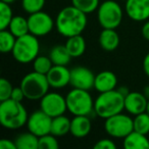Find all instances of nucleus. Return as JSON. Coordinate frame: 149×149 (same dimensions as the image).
I'll list each match as a JSON object with an SVG mask.
<instances>
[{
  "label": "nucleus",
  "mask_w": 149,
  "mask_h": 149,
  "mask_svg": "<svg viewBox=\"0 0 149 149\" xmlns=\"http://www.w3.org/2000/svg\"><path fill=\"white\" fill-rule=\"evenodd\" d=\"M118 90L120 92V93L123 94L124 96H127L129 94V92H130V90L128 89L127 87H125V86H123V87H120V88H118Z\"/></svg>",
  "instance_id": "4c0bfd02"
},
{
  "label": "nucleus",
  "mask_w": 149,
  "mask_h": 149,
  "mask_svg": "<svg viewBox=\"0 0 149 149\" xmlns=\"http://www.w3.org/2000/svg\"><path fill=\"white\" fill-rule=\"evenodd\" d=\"M94 149H116V144L111 139L103 138L95 143Z\"/></svg>",
  "instance_id": "473e14b6"
},
{
  "label": "nucleus",
  "mask_w": 149,
  "mask_h": 149,
  "mask_svg": "<svg viewBox=\"0 0 149 149\" xmlns=\"http://www.w3.org/2000/svg\"><path fill=\"white\" fill-rule=\"evenodd\" d=\"M32 63H33V68L35 72L43 74H47V72L54 65L49 56L46 55H38Z\"/></svg>",
  "instance_id": "bb28decb"
},
{
  "label": "nucleus",
  "mask_w": 149,
  "mask_h": 149,
  "mask_svg": "<svg viewBox=\"0 0 149 149\" xmlns=\"http://www.w3.org/2000/svg\"><path fill=\"white\" fill-rule=\"evenodd\" d=\"M28 113L22 102L9 99L0 102V124L8 130H19L23 128L28 120Z\"/></svg>",
  "instance_id": "f03ea898"
},
{
  "label": "nucleus",
  "mask_w": 149,
  "mask_h": 149,
  "mask_svg": "<svg viewBox=\"0 0 149 149\" xmlns=\"http://www.w3.org/2000/svg\"><path fill=\"white\" fill-rule=\"evenodd\" d=\"M49 57L54 65H68L72 58L65 45H55L52 47L49 52Z\"/></svg>",
  "instance_id": "5701e85b"
},
{
  "label": "nucleus",
  "mask_w": 149,
  "mask_h": 149,
  "mask_svg": "<svg viewBox=\"0 0 149 149\" xmlns=\"http://www.w3.org/2000/svg\"><path fill=\"white\" fill-rule=\"evenodd\" d=\"M95 74L90 68L78 65L70 70V84L72 88L83 90H90L94 88Z\"/></svg>",
  "instance_id": "f8f14e48"
},
{
  "label": "nucleus",
  "mask_w": 149,
  "mask_h": 149,
  "mask_svg": "<svg viewBox=\"0 0 149 149\" xmlns=\"http://www.w3.org/2000/svg\"><path fill=\"white\" fill-rule=\"evenodd\" d=\"M70 120L64 114L52 118L50 133L56 137H63L70 133Z\"/></svg>",
  "instance_id": "412c9836"
},
{
  "label": "nucleus",
  "mask_w": 149,
  "mask_h": 149,
  "mask_svg": "<svg viewBox=\"0 0 149 149\" xmlns=\"http://www.w3.org/2000/svg\"><path fill=\"white\" fill-rule=\"evenodd\" d=\"M0 149H17L15 140L10 139H1L0 140Z\"/></svg>",
  "instance_id": "f704fd0d"
},
{
  "label": "nucleus",
  "mask_w": 149,
  "mask_h": 149,
  "mask_svg": "<svg viewBox=\"0 0 149 149\" xmlns=\"http://www.w3.org/2000/svg\"><path fill=\"white\" fill-rule=\"evenodd\" d=\"M148 99L143 94V92H129L127 96H125V110L129 114L137 116L141 112L146 111Z\"/></svg>",
  "instance_id": "2eb2a0df"
},
{
  "label": "nucleus",
  "mask_w": 149,
  "mask_h": 149,
  "mask_svg": "<svg viewBox=\"0 0 149 149\" xmlns=\"http://www.w3.org/2000/svg\"><path fill=\"white\" fill-rule=\"evenodd\" d=\"M57 138L51 133L39 137V149H57L59 147Z\"/></svg>",
  "instance_id": "7c9ffc66"
},
{
  "label": "nucleus",
  "mask_w": 149,
  "mask_h": 149,
  "mask_svg": "<svg viewBox=\"0 0 149 149\" xmlns=\"http://www.w3.org/2000/svg\"><path fill=\"white\" fill-rule=\"evenodd\" d=\"M143 94L147 97V99H149V86H146L143 89Z\"/></svg>",
  "instance_id": "58836bf2"
},
{
  "label": "nucleus",
  "mask_w": 149,
  "mask_h": 149,
  "mask_svg": "<svg viewBox=\"0 0 149 149\" xmlns=\"http://www.w3.org/2000/svg\"><path fill=\"white\" fill-rule=\"evenodd\" d=\"M92 130V122L89 116H74L70 120V133L76 138H85Z\"/></svg>",
  "instance_id": "f3484780"
},
{
  "label": "nucleus",
  "mask_w": 149,
  "mask_h": 149,
  "mask_svg": "<svg viewBox=\"0 0 149 149\" xmlns=\"http://www.w3.org/2000/svg\"><path fill=\"white\" fill-rule=\"evenodd\" d=\"M118 87V77L111 70H102L95 74L94 89L99 93L111 91Z\"/></svg>",
  "instance_id": "dca6fc26"
},
{
  "label": "nucleus",
  "mask_w": 149,
  "mask_h": 149,
  "mask_svg": "<svg viewBox=\"0 0 149 149\" xmlns=\"http://www.w3.org/2000/svg\"><path fill=\"white\" fill-rule=\"evenodd\" d=\"M2 2H5V3H8V4H13V3H15L17 0H1Z\"/></svg>",
  "instance_id": "ea45409f"
},
{
  "label": "nucleus",
  "mask_w": 149,
  "mask_h": 149,
  "mask_svg": "<svg viewBox=\"0 0 149 149\" xmlns=\"http://www.w3.org/2000/svg\"><path fill=\"white\" fill-rule=\"evenodd\" d=\"M15 41L17 37L8 29L0 30V51L2 53H11Z\"/></svg>",
  "instance_id": "393cba45"
},
{
  "label": "nucleus",
  "mask_w": 149,
  "mask_h": 149,
  "mask_svg": "<svg viewBox=\"0 0 149 149\" xmlns=\"http://www.w3.org/2000/svg\"><path fill=\"white\" fill-rule=\"evenodd\" d=\"M143 70L149 78V52L144 56V59H143Z\"/></svg>",
  "instance_id": "e433bc0d"
},
{
  "label": "nucleus",
  "mask_w": 149,
  "mask_h": 149,
  "mask_svg": "<svg viewBox=\"0 0 149 149\" xmlns=\"http://www.w3.org/2000/svg\"><path fill=\"white\" fill-rule=\"evenodd\" d=\"M46 0H22V8L25 13H34L43 10Z\"/></svg>",
  "instance_id": "c756f323"
},
{
  "label": "nucleus",
  "mask_w": 149,
  "mask_h": 149,
  "mask_svg": "<svg viewBox=\"0 0 149 149\" xmlns=\"http://www.w3.org/2000/svg\"><path fill=\"white\" fill-rule=\"evenodd\" d=\"M123 110H125V96L118 89L99 93L94 99V113L103 120Z\"/></svg>",
  "instance_id": "7ed1b4c3"
},
{
  "label": "nucleus",
  "mask_w": 149,
  "mask_h": 149,
  "mask_svg": "<svg viewBox=\"0 0 149 149\" xmlns=\"http://www.w3.org/2000/svg\"><path fill=\"white\" fill-rule=\"evenodd\" d=\"M19 86L23 89L26 98L29 100H40L49 91L50 88L46 74L35 70L25 74Z\"/></svg>",
  "instance_id": "423d86ee"
},
{
  "label": "nucleus",
  "mask_w": 149,
  "mask_h": 149,
  "mask_svg": "<svg viewBox=\"0 0 149 149\" xmlns=\"http://www.w3.org/2000/svg\"><path fill=\"white\" fill-rule=\"evenodd\" d=\"M64 45L72 57H80L86 51V40L82 34L66 38Z\"/></svg>",
  "instance_id": "aec40b11"
},
{
  "label": "nucleus",
  "mask_w": 149,
  "mask_h": 149,
  "mask_svg": "<svg viewBox=\"0 0 149 149\" xmlns=\"http://www.w3.org/2000/svg\"><path fill=\"white\" fill-rule=\"evenodd\" d=\"M39 51L40 43L38 37L28 33L22 37L17 38L11 54L15 61L27 64L35 60V58L39 55Z\"/></svg>",
  "instance_id": "20e7f679"
},
{
  "label": "nucleus",
  "mask_w": 149,
  "mask_h": 149,
  "mask_svg": "<svg viewBox=\"0 0 149 149\" xmlns=\"http://www.w3.org/2000/svg\"><path fill=\"white\" fill-rule=\"evenodd\" d=\"M88 24L87 13L74 5H68L59 10L55 17V28L64 38L81 35Z\"/></svg>",
  "instance_id": "f257e3e1"
},
{
  "label": "nucleus",
  "mask_w": 149,
  "mask_h": 149,
  "mask_svg": "<svg viewBox=\"0 0 149 149\" xmlns=\"http://www.w3.org/2000/svg\"><path fill=\"white\" fill-rule=\"evenodd\" d=\"M116 29H102L99 35V45L104 51H114L120 45V36Z\"/></svg>",
  "instance_id": "a211bd4d"
},
{
  "label": "nucleus",
  "mask_w": 149,
  "mask_h": 149,
  "mask_svg": "<svg viewBox=\"0 0 149 149\" xmlns=\"http://www.w3.org/2000/svg\"><path fill=\"white\" fill-rule=\"evenodd\" d=\"M51 116L45 113L42 109H39L35 110L31 114H29L26 126H27L28 131L35 134L36 136L41 137L50 133V131H51Z\"/></svg>",
  "instance_id": "9b49d317"
},
{
  "label": "nucleus",
  "mask_w": 149,
  "mask_h": 149,
  "mask_svg": "<svg viewBox=\"0 0 149 149\" xmlns=\"http://www.w3.org/2000/svg\"><path fill=\"white\" fill-rule=\"evenodd\" d=\"M13 17V13L10 4L1 1L0 2V30L7 29Z\"/></svg>",
  "instance_id": "cd10ccee"
},
{
  "label": "nucleus",
  "mask_w": 149,
  "mask_h": 149,
  "mask_svg": "<svg viewBox=\"0 0 149 149\" xmlns=\"http://www.w3.org/2000/svg\"><path fill=\"white\" fill-rule=\"evenodd\" d=\"M133 122H134V131L145 135L149 134V114L147 113V111L134 116Z\"/></svg>",
  "instance_id": "a878e982"
},
{
  "label": "nucleus",
  "mask_w": 149,
  "mask_h": 149,
  "mask_svg": "<svg viewBox=\"0 0 149 149\" xmlns=\"http://www.w3.org/2000/svg\"><path fill=\"white\" fill-rule=\"evenodd\" d=\"M7 29L17 38L22 37V36L30 33L28 17H25L23 15H13V19H11Z\"/></svg>",
  "instance_id": "b1692460"
},
{
  "label": "nucleus",
  "mask_w": 149,
  "mask_h": 149,
  "mask_svg": "<svg viewBox=\"0 0 149 149\" xmlns=\"http://www.w3.org/2000/svg\"><path fill=\"white\" fill-rule=\"evenodd\" d=\"M148 137H149V134H148Z\"/></svg>",
  "instance_id": "79ce46f5"
},
{
  "label": "nucleus",
  "mask_w": 149,
  "mask_h": 149,
  "mask_svg": "<svg viewBox=\"0 0 149 149\" xmlns=\"http://www.w3.org/2000/svg\"><path fill=\"white\" fill-rule=\"evenodd\" d=\"M146 111H147V113L149 114V99H148V104H147V108H146Z\"/></svg>",
  "instance_id": "a19ab883"
},
{
  "label": "nucleus",
  "mask_w": 149,
  "mask_h": 149,
  "mask_svg": "<svg viewBox=\"0 0 149 149\" xmlns=\"http://www.w3.org/2000/svg\"><path fill=\"white\" fill-rule=\"evenodd\" d=\"M40 109L51 118L64 114L68 110L65 97L57 92L48 91L40 99Z\"/></svg>",
  "instance_id": "9d476101"
},
{
  "label": "nucleus",
  "mask_w": 149,
  "mask_h": 149,
  "mask_svg": "<svg viewBox=\"0 0 149 149\" xmlns=\"http://www.w3.org/2000/svg\"><path fill=\"white\" fill-rule=\"evenodd\" d=\"M11 99L15 100V101H19V102H23V100L26 98L25 93H24L23 89L22 87H13V93H11Z\"/></svg>",
  "instance_id": "72a5a7b5"
},
{
  "label": "nucleus",
  "mask_w": 149,
  "mask_h": 149,
  "mask_svg": "<svg viewBox=\"0 0 149 149\" xmlns=\"http://www.w3.org/2000/svg\"><path fill=\"white\" fill-rule=\"evenodd\" d=\"M141 34L145 40L149 41V19L144 22V25L142 26V29H141Z\"/></svg>",
  "instance_id": "c9c22d12"
},
{
  "label": "nucleus",
  "mask_w": 149,
  "mask_h": 149,
  "mask_svg": "<svg viewBox=\"0 0 149 149\" xmlns=\"http://www.w3.org/2000/svg\"><path fill=\"white\" fill-rule=\"evenodd\" d=\"M123 145L126 149H149L148 135L132 131L123 139Z\"/></svg>",
  "instance_id": "6ab92c4d"
},
{
  "label": "nucleus",
  "mask_w": 149,
  "mask_h": 149,
  "mask_svg": "<svg viewBox=\"0 0 149 149\" xmlns=\"http://www.w3.org/2000/svg\"><path fill=\"white\" fill-rule=\"evenodd\" d=\"M29 31L36 37H45L55 28V19L45 11L34 13L28 17Z\"/></svg>",
  "instance_id": "1a4fd4ad"
},
{
  "label": "nucleus",
  "mask_w": 149,
  "mask_h": 149,
  "mask_svg": "<svg viewBox=\"0 0 149 149\" xmlns=\"http://www.w3.org/2000/svg\"><path fill=\"white\" fill-rule=\"evenodd\" d=\"M13 84L5 78H2L0 80V102L7 100L11 97L13 93Z\"/></svg>",
  "instance_id": "2f4dec72"
},
{
  "label": "nucleus",
  "mask_w": 149,
  "mask_h": 149,
  "mask_svg": "<svg viewBox=\"0 0 149 149\" xmlns=\"http://www.w3.org/2000/svg\"><path fill=\"white\" fill-rule=\"evenodd\" d=\"M104 131L114 139H124L134 131L133 118L129 114L120 112L104 120Z\"/></svg>",
  "instance_id": "6e6552de"
},
{
  "label": "nucleus",
  "mask_w": 149,
  "mask_h": 149,
  "mask_svg": "<svg viewBox=\"0 0 149 149\" xmlns=\"http://www.w3.org/2000/svg\"><path fill=\"white\" fill-rule=\"evenodd\" d=\"M50 88L62 89L70 84V70L66 65H53L46 74Z\"/></svg>",
  "instance_id": "4468645a"
},
{
  "label": "nucleus",
  "mask_w": 149,
  "mask_h": 149,
  "mask_svg": "<svg viewBox=\"0 0 149 149\" xmlns=\"http://www.w3.org/2000/svg\"><path fill=\"white\" fill-rule=\"evenodd\" d=\"M65 100L68 111L72 116H90L94 112V99L88 90L72 88Z\"/></svg>",
  "instance_id": "39448f33"
},
{
  "label": "nucleus",
  "mask_w": 149,
  "mask_h": 149,
  "mask_svg": "<svg viewBox=\"0 0 149 149\" xmlns=\"http://www.w3.org/2000/svg\"><path fill=\"white\" fill-rule=\"evenodd\" d=\"M125 11L134 22H146L149 19V0H126Z\"/></svg>",
  "instance_id": "ddd939ff"
},
{
  "label": "nucleus",
  "mask_w": 149,
  "mask_h": 149,
  "mask_svg": "<svg viewBox=\"0 0 149 149\" xmlns=\"http://www.w3.org/2000/svg\"><path fill=\"white\" fill-rule=\"evenodd\" d=\"M72 4L89 15L97 10L100 5V0H72Z\"/></svg>",
  "instance_id": "c85d7f7f"
},
{
  "label": "nucleus",
  "mask_w": 149,
  "mask_h": 149,
  "mask_svg": "<svg viewBox=\"0 0 149 149\" xmlns=\"http://www.w3.org/2000/svg\"><path fill=\"white\" fill-rule=\"evenodd\" d=\"M97 19L102 29H116L124 19V10L118 2L114 0H105L100 2L97 8Z\"/></svg>",
  "instance_id": "0eeeda50"
},
{
  "label": "nucleus",
  "mask_w": 149,
  "mask_h": 149,
  "mask_svg": "<svg viewBox=\"0 0 149 149\" xmlns=\"http://www.w3.org/2000/svg\"><path fill=\"white\" fill-rule=\"evenodd\" d=\"M15 142L17 149H39V137L30 131L17 135Z\"/></svg>",
  "instance_id": "4be33fe9"
}]
</instances>
